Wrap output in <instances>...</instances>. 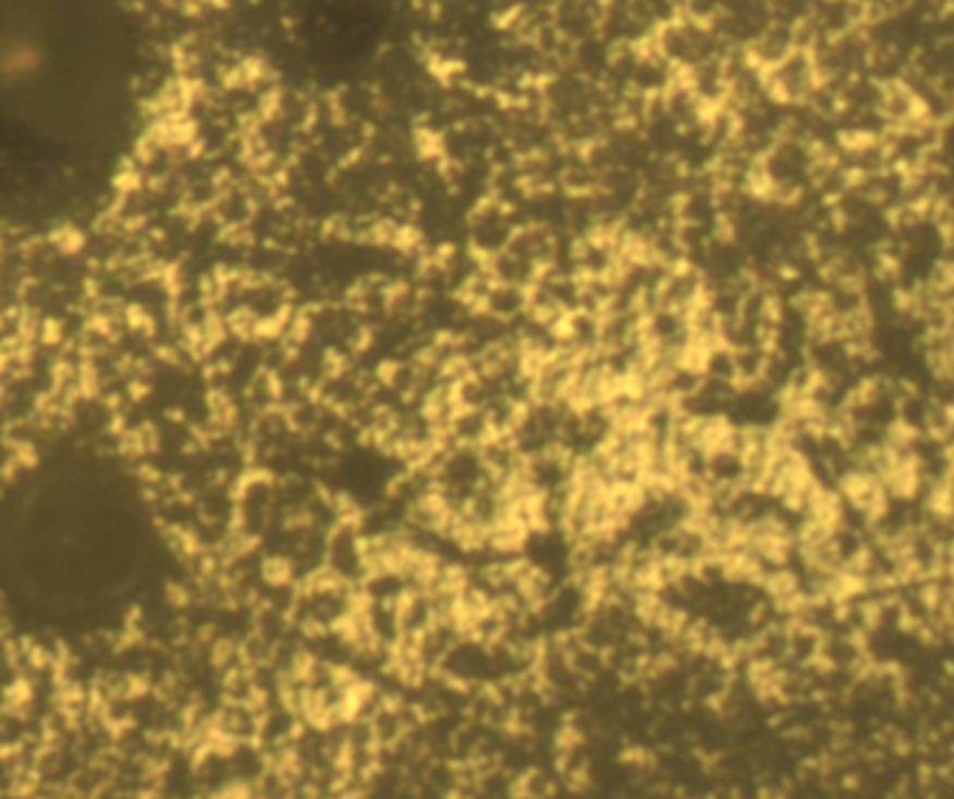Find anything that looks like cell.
Wrapping results in <instances>:
<instances>
[{
    "label": "cell",
    "mask_w": 954,
    "mask_h": 799,
    "mask_svg": "<svg viewBox=\"0 0 954 799\" xmlns=\"http://www.w3.org/2000/svg\"><path fill=\"white\" fill-rule=\"evenodd\" d=\"M140 498L101 450L48 456L0 498V582L48 618H84L115 604L140 562Z\"/></svg>",
    "instance_id": "obj_1"
}]
</instances>
